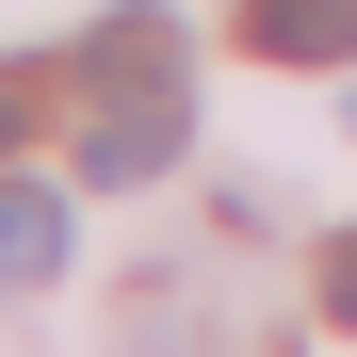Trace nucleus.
Returning a JSON list of instances; mask_svg holds the SVG:
<instances>
[{"label":"nucleus","instance_id":"obj_1","mask_svg":"<svg viewBox=\"0 0 357 357\" xmlns=\"http://www.w3.org/2000/svg\"><path fill=\"white\" fill-rule=\"evenodd\" d=\"M82 82H98V114H82V178H162L178 146H195V66H178V17H114V33H82Z\"/></svg>","mask_w":357,"mask_h":357},{"label":"nucleus","instance_id":"obj_2","mask_svg":"<svg viewBox=\"0 0 357 357\" xmlns=\"http://www.w3.org/2000/svg\"><path fill=\"white\" fill-rule=\"evenodd\" d=\"M244 49L260 66H341L357 49V0H244Z\"/></svg>","mask_w":357,"mask_h":357},{"label":"nucleus","instance_id":"obj_3","mask_svg":"<svg viewBox=\"0 0 357 357\" xmlns=\"http://www.w3.org/2000/svg\"><path fill=\"white\" fill-rule=\"evenodd\" d=\"M0 276H17V292L66 276V195H49V178H0Z\"/></svg>","mask_w":357,"mask_h":357},{"label":"nucleus","instance_id":"obj_4","mask_svg":"<svg viewBox=\"0 0 357 357\" xmlns=\"http://www.w3.org/2000/svg\"><path fill=\"white\" fill-rule=\"evenodd\" d=\"M325 325H357V227L325 244Z\"/></svg>","mask_w":357,"mask_h":357},{"label":"nucleus","instance_id":"obj_5","mask_svg":"<svg viewBox=\"0 0 357 357\" xmlns=\"http://www.w3.org/2000/svg\"><path fill=\"white\" fill-rule=\"evenodd\" d=\"M17 130H33V82H0V146H17Z\"/></svg>","mask_w":357,"mask_h":357}]
</instances>
